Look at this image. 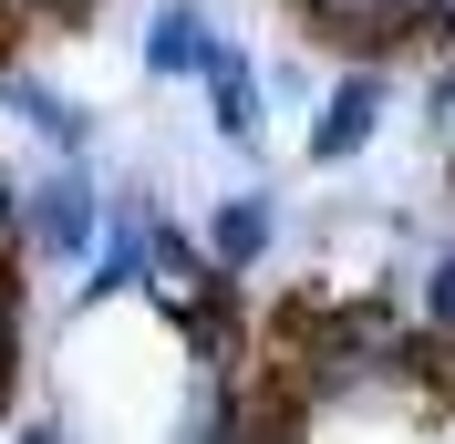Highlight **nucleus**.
Masks as SVG:
<instances>
[{
	"mask_svg": "<svg viewBox=\"0 0 455 444\" xmlns=\"http://www.w3.org/2000/svg\"><path fill=\"white\" fill-rule=\"evenodd\" d=\"M145 300L166 310V321H187V331H218V321H228V269H218V249L156 218V249H145Z\"/></svg>",
	"mask_w": 455,
	"mask_h": 444,
	"instance_id": "1",
	"label": "nucleus"
},
{
	"mask_svg": "<svg viewBox=\"0 0 455 444\" xmlns=\"http://www.w3.org/2000/svg\"><path fill=\"white\" fill-rule=\"evenodd\" d=\"M383 114H394L383 62H352V73H331V93L311 104V166H352V155H372Z\"/></svg>",
	"mask_w": 455,
	"mask_h": 444,
	"instance_id": "2",
	"label": "nucleus"
},
{
	"mask_svg": "<svg viewBox=\"0 0 455 444\" xmlns=\"http://www.w3.org/2000/svg\"><path fill=\"white\" fill-rule=\"evenodd\" d=\"M21 227H31V249L42 258H93L104 249V196H93V176H42V186L21 196Z\"/></svg>",
	"mask_w": 455,
	"mask_h": 444,
	"instance_id": "3",
	"label": "nucleus"
},
{
	"mask_svg": "<svg viewBox=\"0 0 455 444\" xmlns=\"http://www.w3.org/2000/svg\"><path fill=\"white\" fill-rule=\"evenodd\" d=\"M218 42H228V31L207 21L197 0H166V11L145 21V73H156V83H207V62H218Z\"/></svg>",
	"mask_w": 455,
	"mask_h": 444,
	"instance_id": "4",
	"label": "nucleus"
},
{
	"mask_svg": "<svg viewBox=\"0 0 455 444\" xmlns=\"http://www.w3.org/2000/svg\"><path fill=\"white\" fill-rule=\"evenodd\" d=\"M269 238H280V207H269L259 186L218 196V218H207V249H218V269H228V279H249L259 258H269Z\"/></svg>",
	"mask_w": 455,
	"mask_h": 444,
	"instance_id": "5",
	"label": "nucleus"
},
{
	"mask_svg": "<svg viewBox=\"0 0 455 444\" xmlns=\"http://www.w3.org/2000/svg\"><path fill=\"white\" fill-rule=\"evenodd\" d=\"M207 114H218L228 145H259L269 135V104H259V62L238 52V42H218V62H207Z\"/></svg>",
	"mask_w": 455,
	"mask_h": 444,
	"instance_id": "6",
	"label": "nucleus"
},
{
	"mask_svg": "<svg viewBox=\"0 0 455 444\" xmlns=\"http://www.w3.org/2000/svg\"><path fill=\"white\" fill-rule=\"evenodd\" d=\"M300 11L321 42H403V21H414V0H300Z\"/></svg>",
	"mask_w": 455,
	"mask_h": 444,
	"instance_id": "7",
	"label": "nucleus"
},
{
	"mask_svg": "<svg viewBox=\"0 0 455 444\" xmlns=\"http://www.w3.org/2000/svg\"><path fill=\"white\" fill-rule=\"evenodd\" d=\"M0 104L21 114L31 135H52V145H62V155H73V145H84V135H93V114H84V104H73V93H52V83H21V73H0Z\"/></svg>",
	"mask_w": 455,
	"mask_h": 444,
	"instance_id": "8",
	"label": "nucleus"
},
{
	"mask_svg": "<svg viewBox=\"0 0 455 444\" xmlns=\"http://www.w3.org/2000/svg\"><path fill=\"white\" fill-rule=\"evenodd\" d=\"M414 310H425V331H435V341H455V249H435V258H425V279H414Z\"/></svg>",
	"mask_w": 455,
	"mask_h": 444,
	"instance_id": "9",
	"label": "nucleus"
},
{
	"mask_svg": "<svg viewBox=\"0 0 455 444\" xmlns=\"http://www.w3.org/2000/svg\"><path fill=\"white\" fill-rule=\"evenodd\" d=\"M414 42H445L455 52V0H414Z\"/></svg>",
	"mask_w": 455,
	"mask_h": 444,
	"instance_id": "10",
	"label": "nucleus"
},
{
	"mask_svg": "<svg viewBox=\"0 0 455 444\" xmlns=\"http://www.w3.org/2000/svg\"><path fill=\"white\" fill-rule=\"evenodd\" d=\"M21 444H73V434H62V424H31V434H21Z\"/></svg>",
	"mask_w": 455,
	"mask_h": 444,
	"instance_id": "11",
	"label": "nucleus"
},
{
	"mask_svg": "<svg viewBox=\"0 0 455 444\" xmlns=\"http://www.w3.org/2000/svg\"><path fill=\"white\" fill-rule=\"evenodd\" d=\"M0 227H11V176H0Z\"/></svg>",
	"mask_w": 455,
	"mask_h": 444,
	"instance_id": "12",
	"label": "nucleus"
}]
</instances>
